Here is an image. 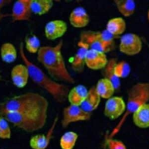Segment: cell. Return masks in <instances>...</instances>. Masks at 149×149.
<instances>
[{"mask_svg": "<svg viewBox=\"0 0 149 149\" xmlns=\"http://www.w3.org/2000/svg\"><path fill=\"white\" fill-rule=\"evenodd\" d=\"M95 87L101 98L107 100L113 96L116 90L113 84L109 80L104 77L97 81Z\"/></svg>", "mask_w": 149, "mask_h": 149, "instance_id": "obj_21", "label": "cell"}, {"mask_svg": "<svg viewBox=\"0 0 149 149\" xmlns=\"http://www.w3.org/2000/svg\"><path fill=\"white\" fill-rule=\"evenodd\" d=\"M126 111V102L122 97L113 96L108 99L105 104L104 115L110 120H116Z\"/></svg>", "mask_w": 149, "mask_h": 149, "instance_id": "obj_9", "label": "cell"}, {"mask_svg": "<svg viewBox=\"0 0 149 149\" xmlns=\"http://www.w3.org/2000/svg\"><path fill=\"white\" fill-rule=\"evenodd\" d=\"M88 89L83 84H78L69 90L67 100L70 105L81 106L84 102Z\"/></svg>", "mask_w": 149, "mask_h": 149, "instance_id": "obj_18", "label": "cell"}, {"mask_svg": "<svg viewBox=\"0 0 149 149\" xmlns=\"http://www.w3.org/2000/svg\"><path fill=\"white\" fill-rule=\"evenodd\" d=\"M77 47L78 48L70 61V66L75 72L81 73L86 66V55L89 48L86 43L80 41H78Z\"/></svg>", "mask_w": 149, "mask_h": 149, "instance_id": "obj_13", "label": "cell"}, {"mask_svg": "<svg viewBox=\"0 0 149 149\" xmlns=\"http://www.w3.org/2000/svg\"><path fill=\"white\" fill-rule=\"evenodd\" d=\"M132 119L134 125L139 128L149 127V103L143 105L133 112Z\"/></svg>", "mask_w": 149, "mask_h": 149, "instance_id": "obj_17", "label": "cell"}, {"mask_svg": "<svg viewBox=\"0 0 149 149\" xmlns=\"http://www.w3.org/2000/svg\"><path fill=\"white\" fill-rule=\"evenodd\" d=\"M56 121L57 118H55L46 135L40 134L34 135L31 137L29 144L32 149H46L48 147L52 138Z\"/></svg>", "mask_w": 149, "mask_h": 149, "instance_id": "obj_16", "label": "cell"}, {"mask_svg": "<svg viewBox=\"0 0 149 149\" xmlns=\"http://www.w3.org/2000/svg\"><path fill=\"white\" fill-rule=\"evenodd\" d=\"M143 48V42L139 36L128 33L121 36L119 45V51L128 56L139 54Z\"/></svg>", "mask_w": 149, "mask_h": 149, "instance_id": "obj_7", "label": "cell"}, {"mask_svg": "<svg viewBox=\"0 0 149 149\" xmlns=\"http://www.w3.org/2000/svg\"><path fill=\"white\" fill-rule=\"evenodd\" d=\"M113 2L118 12L124 17L132 16L136 9V3L132 0H115Z\"/></svg>", "mask_w": 149, "mask_h": 149, "instance_id": "obj_22", "label": "cell"}, {"mask_svg": "<svg viewBox=\"0 0 149 149\" xmlns=\"http://www.w3.org/2000/svg\"><path fill=\"white\" fill-rule=\"evenodd\" d=\"M108 149H127L125 144L120 140L113 139H108L107 140Z\"/></svg>", "mask_w": 149, "mask_h": 149, "instance_id": "obj_30", "label": "cell"}, {"mask_svg": "<svg viewBox=\"0 0 149 149\" xmlns=\"http://www.w3.org/2000/svg\"><path fill=\"white\" fill-rule=\"evenodd\" d=\"M11 137V130L8 122L0 116V139H9Z\"/></svg>", "mask_w": 149, "mask_h": 149, "instance_id": "obj_29", "label": "cell"}, {"mask_svg": "<svg viewBox=\"0 0 149 149\" xmlns=\"http://www.w3.org/2000/svg\"><path fill=\"white\" fill-rule=\"evenodd\" d=\"M116 62L117 59L114 58L108 59L107 65L102 70V74L104 78L109 80L113 84L116 90L118 89L120 86V79H118L113 73V66Z\"/></svg>", "mask_w": 149, "mask_h": 149, "instance_id": "obj_24", "label": "cell"}, {"mask_svg": "<svg viewBox=\"0 0 149 149\" xmlns=\"http://www.w3.org/2000/svg\"><path fill=\"white\" fill-rule=\"evenodd\" d=\"M48 102L37 93L29 92L13 97L0 104V115L6 112L48 110Z\"/></svg>", "mask_w": 149, "mask_h": 149, "instance_id": "obj_3", "label": "cell"}, {"mask_svg": "<svg viewBox=\"0 0 149 149\" xmlns=\"http://www.w3.org/2000/svg\"><path fill=\"white\" fill-rule=\"evenodd\" d=\"M0 54L2 60L6 63H12L17 58V51L15 47L11 43L3 44L0 49Z\"/></svg>", "mask_w": 149, "mask_h": 149, "instance_id": "obj_25", "label": "cell"}, {"mask_svg": "<svg viewBox=\"0 0 149 149\" xmlns=\"http://www.w3.org/2000/svg\"><path fill=\"white\" fill-rule=\"evenodd\" d=\"M106 54L92 49H88L86 55V66L93 70H102L108 63Z\"/></svg>", "mask_w": 149, "mask_h": 149, "instance_id": "obj_10", "label": "cell"}, {"mask_svg": "<svg viewBox=\"0 0 149 149\" xmlns=\"http://www.w3.org/2000/svg\"><path fill=\"white\" fill-rule=\"evenodd\" d=\"M9 16V15L8 14V13H3L1 10H0V24H1V22H2V20L5 18V17H7V16Z\"/></svg>", "mask_w": 149, "mask_h": 149, "instance_id": "obj_32", "label": "cell"}, {"mask_svg": "<svg viewBox=\"0 0 149 149\" xmlns=\"http://www.w3.org/2000/svg\"><path fill=\"white\" fill-rule=\"evenodd\" d=\"M68 30L67 23L59 19L48 22L44 27L45 37L49 40H54L62 37Z\"/></svg>", "mask_w": 149, "mask_h": 149, "instance_id": "obj_12", "label": "cell"}, {"mask_svg": "<svg viewBox=\"0 0 149 149\" xmlns=\"http://www.w3.org/2000/svg\"><path fill=\"white\" fill-rule=\"evenodd\" d=\"M1 79H2V76H1V72H0V81L1 80Z\"/></svg>", "mask_w": 149, "mask_h": 149, "instance_id": "obj_34", "label": "cell"}, {"mask_svg": "<svg viewBox=\"0 0 149 149\" xmlns=\"http://www.w3.org/2000/svg\"><path fill=\"white\" fill-rule=\"evenodd\" d=\"M101 102V97L97 93L95 86L88 89L87 96L80 106L85 111L91 113L99 106Z\"/></svg>", "mask_w": 149, "mask_h": 149, "instance_id": "obj_19", "label": "cell"}, {"mask_svg": "<svg viewBox=\"0 0 149 149\" xmlns=\"http://www.w3.org/2000/svg\"><path fill=\"white\" fill-rule=\"evenodd\" d=\"M149 101V82H138L133 85L127 92L126 111L120 121V125L127 116L132 115L139 108Z\"/></svg>", "mask_w": 149, "mask_h": 149, "instance_id": "obj_6", "label": "cell"}, {"mask_svg": "<svg viewBox=\"0 0 149 149\" xmlns=\"http://www.w3.org/2000/svg\"><path fill=\"white\" fill-rule=\"evenodd\" d=\"M31 0H19L16 1L12 9L11 16L13 22L30 20L32 12Z\"/></svg>", "mask_w": 149, "mask_h": 149, "instance_id": "obj_11", "label": "cell"}, {"mask_svg": "<svg viewBox=\"0 0 149 149\" xmlns=\"http://www.w3.org/2000/svg\"><path fill=\"white\" fill-rule=\"evenodd\" d=\"M78 139V134L73 131H68L62 135L59 140L61 149H73Z\"/></svg>", "mask_w": 149, "mask_h": 149, "instance_id": "obj_26", "label": "cell"}, {"mask_svg": "<svg viewBox=\"0 0 149 149\" xmlns=\"http://www.w3.org/2000/svg\"><path fill=\"white\" fill-rule=\"evenodd\" d=\"M25 47L26 50L31 54L37 53L40 48V41L34 34H30L25 38Z\"/></svg>", "mask_w": 149, "mask_h": 149, "instance_id": "obj_28", "label": "cell"}, {"mask_svg": "<svg viewBox=\"0 0 149 149\" xmlns=\"http://www.w3.org/2000/svg\"><path fill=\"white\" fill-rule=\"evenodd\" d=\"M69 22L73 27L80 29L86 27L90 23V16L85 8L77 6L70 12L69 17Z\"/></svg>", "mask_w": 149, "mask_h": 149, "instance_id": "obj_14", "label": "cell"}, {"mask_svg": "<svg viewBox=\"0 0 149 149\" xmlns=\"http://www.w3.org/2000/svg\"><path fill=\"white\" fill-rule=\"evenodd\" d=\"M12 2V1L10 0H0V10H2V9L9 5Z\"/></svg>", "mask_w": 149, "mask_h": 149, "instance_id": "obj_31", "label": "cell"}, {"mask_svg": "<svg viewBox=\"0 0 149 149\" xmlns=\"http://www.w3.org/2000/svg\"><path fill=\"white\" fill-rule=\"evenodd\" d=\"M91 117V113L85 111L80 106L70 104L63 109L61 125L66 128L71 123L88 120Z\"/></svg>", "mask_w": 149, "mask_h": 149, "instance_id": "obj_8", "label": "cell"}, {"mask_svg": "<svg viewBox=\"0 0 149 149\" xmlns=\"http://www.w3.org/2000/svg\"><path fill=\"white\" fill-rule=\"evenodd\" d=\"M79 41L86 43L89 49L97 50L105 54L113 51L115 48V37L106 30L83 31L80 34Z\"/></svg>", "mask_w": 149, "mask_h": 149, "instance_id": "obj_5", "label": "cell"}, {"mask_svg": "<svg viewBox=\"0 0 149 149\" xmlns=\"http://www.w3.org/2000/svg\"><path fill=\"white\" fill-rule=\"evenodd\" d=\"M147 19H148V21L149 22V9L148 10V12H147Z\"/></svg>", "mask_w": 149, "mask_h": 149, "instance_id": "obj_33", "label": "cell"}, {"mask_svg": "<svg viewBox=\"0 0 149 149\" xmlns=\"http://www.w3.org/2000/svg\"><path fill=\"white\" fill-rule=\"evenodd\" d=\"M19 54L24 64L27 66L29 77L37 86L47 91L59 103L64 102L68 98L69 87L65 84L58 82L48 76L38 66L33 63L27 56L23 48V44L19 45Z\"/></svg>", "mask_w": 149, "mask_h": 149, "instance_id": "obj_2", "label": "cell"}, {"mask_svg": "<svg viewBox=\"0 0 149 149\" xmlns=\"http://www.w3.org/2000/svg\"><path fill=\"white\" fill-rule=\"evenodd\" d=\"M131 71L129 63L125 61L116 62L113 66V73L115 76L119 79L127 77Z\"/></svg>", "mask_w": 149, "mask_h": 149, "instance_id": "obj_27", "label": "cell"}, {"mask_svg": "<svg viewBox=\"0 0 149 149\" xmlns=\"http://www.w3.org/2000/svg\"><path fill=\"white\" fill-rule=\"evenodd\" d=\"M126 29V23L121 17H115L109 19L107 24L105 30L113 37H116L123 35Z\"/></svg>", "mask_w": 149, "mask_h": 149, "instance_id": "obj_20", "label": "cell"}, {"mask_svg": "<svg viewBox=\"0 0 149 149\" xmlns=\"http://www.w3.org/2000/svg\"><path fill=\"white\" fill-rule=\"evenodd\" d=\"M63 41L54 46L41 47L37 52V61L44 67L52 79L66 84H73L75 81L69 72L62 55Z\"/></svg>", "mask_w": 149, "mask_h": 149, "instance_id": "obj_1", "label": "cell"}, {"mask_svg": "<svg viewBox=\"0 0 149 149\" xmlns=\"http://www.w3.org/2000/svg\"><path fill=\"white\" fill-rule=\"evenodd\" d=\"M29 77L28 69L24 64L16 65L11 70L12 83L18 88H23L25 87Z\"/></svg>", "mask_w": 149, "mask_h": 149, "instance_id": "obj_15", "label": "cell"}, {"mask_svg": "<svg viewBox=\"0 0 149 149\" xmlns=\"http://www.w3.org/2000/svg\"><path fill=\"white\" fill-rule=\"evenodd\" d=\"M54 2L51 0H31V10L32 13L43 15L48 13L53 6Z\"/></svg>", "mask_w": 149, "mask_h": 149, "instance_id": "obj_23", "label": "cell"}, {"mask_svg": "<svg viewBox=\"0 0 149 149\" xmlns=\"http://www.w3.org/2000/svg\"><path fill=\"white\" fill-rule=\"evenodd\" d=\"M48 110L6 112L1 115L8 122L26 132H34L42 129L47 119Z\"/></svg>", "mask_w": 149, "mask_h": 149, "instance_id": "obj_4", "label": "cell"}]
</instances>
